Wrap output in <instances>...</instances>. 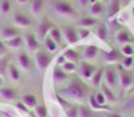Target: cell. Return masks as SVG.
<instances>
[{
    "instance_id": "6da1fadb",
    "label": "cell",
    "mask_w": 134,
    "mask_h": 117,
    "mask_svg": "<svg viewBox=\"0 0 134 117\" xmlns=\"http://www.w3.org/2000/svg\"><path fill=\"white\" fill-rule=\"evenodd\" d=\"M59 94L64 100H69V101L85 102L90 93H88V88L86 86L85 82H82L81 79H72L59 90Z\"/></svg>"
},
{
    "instance_id": "7a4b0ae2",
    "label": "cell",
    "mask_w": 134,
    "mask_h": 117,
    "mask_svg": "<svg viewBox=\"0 0 134 117\" xmlns=\"http://www.w3.org/2000/svg\"><path fill=\"white\" fill-rule=\"evenodd\" d=\"M52 9L55 11V14H58L59 16L63 18H74L76 15L75 8L66 0H52Z\"/></svg>"
},
{
    "instance_id": "3957f363",
    "label": "cell",
    "mask_w": 134,
    "mask_h": 117,
    "mask_svg": "<svg viewBox=\"0 0 134 117\" xmlns=\"http://www.w3.org/2000/svg\"><path fill=\"white\" fill-rule=\"evenodd\" d=\"M118 82H119V86L122 89V91H126L129 90L133 84H134V75L133 73H130L129 70H125L122 66H119V73H118Z\"/></svg>"
},
{
    "instance_id": "277c9868",
    "label": "cell",
    "mask_w": 134,
    "mask_h": 117,
    "mask_svg": "<svg viewBox=\"0 0 134 117\" xmlns=\"http://www.w3.org/2000/svg\"><path fill=\"white\" fill-rule=\"evenodd\" d=\"M50 63H51V55H50L48 51L39 50V51L35 53V65H36V69L40 73L46 72L50 66Z\"/></svg>"
},
{
    "instance_id": "5b68a950",
    "label": "cell",
    "mask_w": 134,
    "mask_h": 117,
    "mask_svg": "<svg viewBox=\"0 0 134 117\" xmlns=\"http://www.w3.org/2000/svg\"><path fill=\"white\" fill-rule=\"evenodd\" d=\"M103 79H105V84L109 88H111V89L117 88V85H118V72H117V69L113 67V66H107L105 69Z\"/></svg>"
},
{
    "instance_id": "8992f818",
    "label": "cell",
    "mask_w": 134,
    "mask_h": 117,
    "mask_svg": "<svg viewBox=\"0 0 134 117\" xmlns=\"http://www.w3.org/2000/svg\"><path fill=\"white\" fill-rule=\"evenodd\" d=\"M97 70H98V67L90 62H87V61L79 62V74L83 79H91Z\"/></svg>"
},
{
    "instance_id": "52a82bcc",
    "label": "cell",
    "mask_w": 134,
    "mask_h": 117,
    "mask_svg": "<svg viewBox=\"0 0 134 117\" xmlns=\"http://www.w3.org/2000/svg\"><path fill=\"white\" fill-rule=\"evenodd\" d=\"M23 40H24V44H26V49L28 53H36L39 51V47H40V43L36 38V35L35 34H26L24 37H23Z\"/></svg>"
},
{
    "instance_id": "ba28073f",
    "label": "cell",
    "mask_w": 134,
    "mask_h": 117,
    "mask_svg": "<svg viewBox=\"0 0 134 117\" xmlns=\"http://www.w3.org/2000/svg\"><path fill=\"white\" fill-rule=\"evenodd\" d=\"M62 35H63L66 43H69V44H75V43H78V42L81 40L79 39V35H78V30H75L71 26L64 27L63 31H62Z\"/></svg>"
},
{
    "instance_id": "9c48e42d",
    "label": "cell",
    "mask_w": 134,
    "mask_h": 117,
    "mask_svg": "<svg viewBox=\"0 0 134 117\" xmlns=\"http://www.w3.org/2000/svg\"><path fill=\"white\" fill-rule=\"evenodd\" d=\"M52 27H54L52 22L50 19H47V18H43V20L39 23V26H38V38L44 40L48 37V34L52 30Z\"/></svg>"
},
{
    "instance_id": "30bf717a",
    "label": "cell",
    "mask_w": 134,
    "mask_h": 117,
    "mask_svg": "<svg viewBox=\"0 0 134 117\" xmlns=\"http://www.w3.org/2000/svg\"><path fill=\"white\" fill-rule=\"evenodd\" d=\"M19 37V31L15 28V27H11V26H5L3 27L2 30H0V39H2L4 43L11 40V39H14Z\"/></svg>"
},
{
    "instance_id": "8fae6325",
    "label": "cell",
    "mask_w": 134,
    "mask_h": 117,
    "mask_svg": "<svg viewBox=\"0 0 134 117\" xmlns=\"http://www.w3.org/2000/svg\"><path fill=\"white\" fill-rule=\"evenodd\" d=\"M12 22L14 24L19 28H28L31 26V19L24 15V14H20V12H16L14 16H12Z\"/></svg>"
},
{
    "instance_id": "7c38bea8",
    "label": "cell",
    "mask_w": 134,
    "mask_h": 117,
    "mask_svg": "<svg viewBox=\"0 0 134 117\" xmlns=\"http://www.w3.org/2000/svg\"><path fill=\"white\" fill-rule=\"evenodd\" d=\"M122 58H124V55H122L118 50L113 49V50H110L107 53H103V61L109 65L111 63H118L122 61Z\"/></svg>"
},
{
    "instance_id": "4fadbf2b",
    "label": "cell",
    "mask_w": 134,
    "mask_h": 117,
    "mask_svg": "<svg viewBox=\"0 0 134 117\" xmlns=\"http://www.w3.org/2000/svg\"><path fill=\"white\" fill-rule=\"evenodd\" d=\"M0 97H2L4 101H15L18 97V91L14 88H8V86H3L0 88Z\"/></svg>"
},
{
    "instance_id": "5bb4252c",
    "label": "cell",
    "mask_w": 134,
    "mask_h": 117,
    "mask_svg": "<svg viewBox=\"0 0 134 117\" xmlns=\"http://www.w3.org/2000/svg\"><path fill=\"white\" fill-rule=\"evenodd\" d=\"M133 37H131V34L127 31V30H119L117 34H115V42L121 46H124V44H127L130 42H133Z\"/></svg>"
},
{
    "instance_id": "9a60e30c",
    "label": "cell",
    "mask_w": 134,
    "mask_h": 117,
    "mask_svg": "<svg viewBox=\"0 0 134 117\" xmlns=\"http://www.w3.org/2000/svg\"><path fill=\"white\" fill-rule=\"evenodd\" d=\"M18 65H19V69L24 70V72H28L31 69V59L27 53L21 51L19 55H18Z\"/></svg>"
},
{
    "instance_id": "2e32d148",
    "label": "cell",
    "mask_w": 134,
    "mask_h": 117,
    "mask_svg": "<svg viewBox=\"0 0 134 117\" xmlns=\"http://www.w3.org/2000/svg\"><path fill=\"white\" fill-rule=\"evenodd\" d=\"M78 26H79V28H87V30H90V28L98 26V20L95 18H93V16H85V18H81L79 19Z\"/></svg>"
},
{
    "instance_id": "e0dca14e",
    "label": "cell",
    "mask_w": 134,
    "mask_h": 117,
    "mask_svg": "<svg viewBox=\"0 0 134 117\" xmlns=\"http://www.w3.org/2000/svg\"><path fill=\"white\" fill-rule=\"evenodd\" d=\"M99 53V49L94 44H90V46H86L83 49V57L86 61H91V59H95L97 55Z\"/></svg>"
},
{
    "instance_id": "ac0fdd59",
    "label": "cell",
    "mask_w": 134,
    "mask_h": 117,
    "mask_svg": "<svg viewBox=\"0 0 134 117\" xmlns=\"http://www.w3.org/2000/svg\"><path fill=\"white\" fill-rule=\"evenodd\" d=\"M54 81H55V84H63L67 81V78H69V75H67L66 72H63V69L60 66H57L54 69Z\"/></svg>"
},
{
    "instance_id": "d6986e66",
    "label": "cell",
    "mask_w": 134,
    "mask_h": 117,
    "mask_svg": "<svg viewBox=\"0 0 134 117\" xmlns=\"http://www.w3.org/2000/svg\"><path fill=\"white\" fill-rule=\"evenodd\" d=\"M63 57L66 58V61L67 62H72V63H79L81 62V55L79 53H78L76 50L74 49H69V50H66Z\"/></svg>"
},
{
    "instance_id": "ffe728a7",
    "label": "cell",
    "mask_w": 134,
    "mask_h": 117,
    "mask_svg": "<svg viewBox=\"0 0 134 117\" xmlns=\"http://www.w3.org/2000/svg\"><path fill=\"white\" fill-rule=\"evenodd\" d=\"M7 74L9 75V78H11V81H12V82H19L20 78H21L20 69H19L16 65H14V63H9V66H8V73H7Z\"/></svg>"
},
{
    "instance_id": "44dd1931",
    "label": "cell",
    "mask_w": 134,
    "mask_h": 117,
    "mask_svg": "<svg viewBox=\"0 0 134 117\" xmlns=\"http://www.w3.org/2000/svg\"><path fill=\"white\" fill-rule=\"evenodd\" d=\"M43 7H44V0H32L30 6V11L34 16H38L42 14Z\"/></svg>"
},
{
    "instance_id": "7402d4cb",
    "label": "cell",
    "mask_w": 134,
    "mask_h": 117,
    "mask_svg": "<svg viewBox=\"0 0 134 117\" xmlns=\"http://www.w3.org/2000/svg\"><path fill=\"white\" fill-rule=\"evenodd\" d=\"M21 102H23L28 109H35L38 105V97L35 94H24L21 97Z\"/></svg>"
},
{
    "instance_id": "603a6c76",
    "label": "cell",
    "mask_w": 134,
    "mask_h": 117,
    "mask_svg": "<svg viewBox=\"0 0 134 117\" xmlns=\"http://www.w3.org/2000/svg\"><path fill=\"white\" fill-rule=\"evenodd\" d=\"M100 91H102L103 96L106 97V101H109V102H115V101H117V97H115V94H114L113 89L109 88L105 82L100 85Z\"/></svg>"
},
{
    "instance_id": "cb8c5ba5",
    "label": "cell",
    "mask_w": 134,
    "mask_h": 117,
    "mask_svg": "<svg viewBox=\"0 0 134 117\" xmlns=\"http://www.w3.org/2000/svg\"><path fill=\"white\" fill-rule=\"evenodd\" d=\"M103 74H105V69L103 67L98 69L97 72H95V74L90 79L91 81V85L94 88H100V85H102V79H103Z\"/></svg>"
},
{
    "instance_id": "d4e9b609",
    "label": "cell",
    "mask_w": 134,
    "mask_h": 117,
    "mask_svg": "<svg viewBox=\"0 0 134 117\" xmlns=\"http://www.w3.org/2000/svg\"><path fill=\"white\" fill-rule=\"evenodd\" d=\"M103 12H105V6H103V3H102V2H97V3L91 4L90 14H91V16H93V18H98V16L102 15Z\"/></svg>"
},
{
    "instance_id": "484cf974",
    "label": "cell",
    "mask_w": 134,
    "mask_h": 117,
    "mask_svg": "<svg viewBox=\"0 0 134 117\" xmlns=\"http://www.w3.org/2000/svg\"><path fill=\"white\" fill-rule=\"evenodd\" d=\"M121 2L122 0H110V6H109V12L107 16L113 18L118 14V11L121 9Z\"/></svg>"
},
{
    "instance_id": "4316f807",
    "label": "cell",
    "mask_w": 134,
    "mask_h": 117,
    "mask_svg": "<svg viewBox=\"0 0 134 117\" xmlns=\"http://www.w3.org/2000/svg\"><path fill=\"white\" fill-rule=\"evenodd\" d=\"M5 43H7V47L8 49H11V50H19L21 46L24 44V40H23V37H20V35H19V37L11 39V40H8Z\"/></svg>"
},
{
    "instance_id": "83f0119b",
    "label": "cell",
    "mask_w": 134,
    "mask_h": 117,
    "mask_svg": "<svg viewBox=\"0 0 134 117\" xmlns=\"http://www.w3.org/2000/svg\"><path fill=\"white\" fill-rule=\"evenodd\" d=\"M95 34L97 37L100 39V40H107V37H109V32H107V27L106 24H98L97 26V30H95Z\"/></svg>"
},
{
    "instance_id": "f1b7e54d",
    "label": "cell",
    "mask_w": 134,
    "mask_h": 117,
    "mask_svg": "<svg viewBox=\"0 0 134 117\" xmlns=\"http://www.w3.org/2000/svg\"><path fill=\"white\" fill-rule=\"evenodd\" d=\"M48 37H50L55 43L58 44V43H60V42H62L63 35H62V31H60L58 27H55V26H54V27H52V30H51V31H50V34H48Z\"/></svg>"
},
{
    "instance_id": "f546056e",
    "label": "cell",
    "mask_w": 134,
    "mask_h": 117,
    "mask_svg": "<svg viewBox=\"0 0 134 117\" xmlns=\"http://www.w3.org/2000/svg\"><path fill=\"white\" fill-rule=\"evenodd\" d=\"M87 101H88V105H90V108H91L93 110L109 109L107 106H100V105L97 102V100H95V94H88V97H87Z\"/></svg>"
},
{
    "instance_id": "4dcf8cb0",
    "label": "cell",
    "mask_w": 134,
    "mask_h": 117,
    "mask_svg": "<svg viewBox=\"0 0 134 117\" xmlns=\"http://www.w3.org/2000/svg\"><path fill=\"white\" fill-rule=\"evenodd\" d=\"M8 66H9V59H8V57L4 55L0 58V75H5L8 73Z\"/></svg>"
},
{
    "instance_id": "1f68e13d",
    "label": "cell",
    "mask_w": 134,
    "mask_h": 117,
    "mask_svg": "<svg viewBox=\"0 0 134 117\" xmlns=\"http://www.w3.org/2000/svg\"><path fill=\"white\" fill-rule=\"evenodd\" d=\"M79 117H95V114H94V110L90 106L81 105L79 106Z\"/></svg>"
},
{
    "instance_id": "d6a6232c",
    "label": "cell",
    "mask_w": 134,
    "mask_h": 117,
    "mask_svg": "<svg viewBox=\"0 0 134 117\" xmlns=\"http://www.w3.org/2000/svg\"><path fill=\"white\" fill-rule=\"evenodd\" d=\"M66 114L67 117H79V106H76V105H67Z\"/></svg>"
},
{
    "instance_id": "836d02e7",
    "label": "cell",
    "mask_w": 134,
    "mask_h": 117,
    "mask_svg": "<svg viewBox=\"0 0 134 117\" xmlns=\"http://www.w3.org/2000/svg\"><path fill=\"white\" fill-rule=\"evenodd\" d=\"M44 47H46V50L48 53H55V51H57V49H58V44L55 43L50 37H47L46 39H44Z\"/></svg>"
},
{
    "instance_id": "e575fe53",
    "label": "cell",
    "mask_w": 134,
    "mask_h": 117,
    "mask_svg": "<svg viewBox=\"0 0 134 117\" xmlns=\"http://www.w3.org/2000/svg\"><path fill=\"white\" fill-rule=\"evenodd\" d=\"M11 11V2L9 0H0V15H7Z\"/></svg>"
},
{
    "instance_id": "d590c367",
    "label": "cell",
    "mask_w": 134,
    "mask_h": 117,
    "mask_svg": "<svg viewBox=\"0 0 134 117\" xmlns=\"http://www.w3.org/2000/svg\"><path fill=\"white\" fill-rule=\"evenodd\" d=\"M121 54L124 55V57H133L134 55V47H133L130 43L124 44L121 47Z\"/></svg>"
},
{
    "instance_id": "8d00e7d4",
    "label": "cell",
    "mask_w": 134,
    "mask_h": 117,
    "mask_svg": "<svg viewBox=\"0 0 134 117\" xmlns=\"http://www.w3.org/2000/svg\"><path fill=\"white\" fill-rule=\"evenodd\" d=\"M121 63H122V67H124L125 70H129L134 66V58L133 57H124Z\"/></svg>"
},
{
    "instance_id": "74e56055",
    "label": "cell",
    "mask_w": 134,
    "mask_h": 117,
    "mask_svg": "<svg viewBox=\"0 0 134 117\" xmlns=\"http://www.w3.org/2000/svg\"><path fill=\"white\" fill-rule=\"evenodd\" d=\"M35 114L36 117H47L48 116V112H47V108L44 105H36L35 106Z\"/></svg>"
},
{
    "instance_id": "f35d334b",
    "label": "cell",
    "mask_w": 134,
    "mask_h": 117,
    "mask_svg": "<svg viewBox=\"0 0 134 117\" xmlns=\"http://www.w3.org/2000/svg\"><path fill=\"white\" fill-rule=\"evenodd\" d=\"M60 67L63 69V72H66L67 74L75 73V72H76V63H72V62H66V63L62 65Z\"/></svg>"
},
{
    "instance_id": "ab89813d",
    "label": "cell",
    "mask_w": 134,
    "mask_h": 117,
    "mask_svg": "<svg viewBox=\"0 0 134 117\" xmlns=\"http://www.w3.org/2000/svg\"><path fill=\"white\" fill-rule=\"evenodd\" d=\"M95 100H97V102L100 105V106H105V104L107 102V101H106V97L103 96V93L100 91V90H99L98 93H95Z\"/></svg>"
},
{
    "instance_id": "60d3db41",
    "label": "cell",
    "mask_w": 134,
    "mask_h": 117,
    "mask_svg": "<svg viewBox=\"0 0 134 117\" xmlns=\"http://www.w3.org/2000/svg\"><path fill=\"white\" fill-rule=\"evenodd\" d=\"M78 35H79V39H85L90 35V30L87 28H79L78 30Z\"/></svg>"
},
{
    "instance_id": "b9f144b4",
    "label": "cell",
    "mask_w": 134,
    "mask_h": 117,
    "mask_svg": "<svg viewBox=\"0 0 134 117\" xmlns=\"http://www.w3.org/2000/svg\"><path fill=\"white\" fill-rule=\"evenodd\" d=\"M16 108H18V109H20L21 112H24V113H28V110H30V109H28V108H27V106H26V105H24L23 102H21V101H18V102H16Z\"/></svg>"
},
{
    "instance_id": "7bdbcfd3",
    "label": "cell",
    "mask_w": 134,
    "mask_h": 117,
    "mask_svg": "<svg viewBox=\"0 0 134 117\" xmlns=\"http://www.w3.org/2000/svg\"><path fill=\"white\" fill-rule=\"evenodd\" d=\"M4 55H5V44L2 39H0V58L4 57Z\"/></svg>"
},
{
    "instance_id": "ee69618b",
    "label": "cell",
    "mask_w": 134,
    "mask_h": 117,
    "mask_svg": "<svg viewBox=\"0 0 134 117\" xmlns=\"http://www.w3.org/2000/svg\"><path fill=\"white\" fill-rule=\"evenodd\" d=\"M66 62H67V61H66V58H64L63 55H60V57L58 58V65H59V66H62V65H64Z\"/></svg>"
},
{
    "instance_id": "f6af8a7d",
    "label": "cell",
    "mask_w": 134,
    "mask_h": 117,
    "mask_svg": "<svg viewBox=\"0 0 134 117\" xmlns=\"http://www.w3.org/2000/svg\"><path fill=\"white\" fill-rule=\"evenodd\" d=\"M30 2V0H16V3L18 4H20V6H23V4H27Z\"/></svg>"
},
{
    "instance_id": "bcb514c9",
    "label": "cell",
    "mask_w": 134,
    "mask_h": 117,
    "mask_svg": "<svg viewBox=\"0 0 134 117\" xmlns=\"http://www.w3.org/2000/svg\"><path fill=\"white\" fill-rule=\"evenodd\" d=\"M78 3L81 6H86V4H88V0H78Z\"/></svg>"
},
{
    "instance_id": "7dc6e473",
    "label": "cell",
    "mask_w": 134,
    "mask_h": 117,
    "mask_svg": "<svg viewBox=\"0 0 134 117\" xmlns=\"http://www.w3.org/2000/svg\"><path fill=\"white\" fill-rule=\"evenodd\" d=\"M107 117H122V116L118 113H110V114H107Z\"/></svg>"
},
{
    "instance_id": "c3c4849f",
    "label": "cell",
    "mask_w": 134,
    "mask_h": 117,
    "mask_svg": "<svg viewBox=\"0 0 134 117\" xmlns=\"http://www.w3.org/2000/svg\"><path fill=\"white\" fill-rule=\"evenodd\" d=\"M3 85H4V78L0 75V88H3Z\"/></svg>"
},
{
    "instance_id": "681fc988",
    "label": "cell",
    "mask_w": 134,
    "mask_h": 117,
    "mask_svg": "<svg viewBox=\"0 0 134 117\" xmlns=\"http://www.w3.org/2000/svg\"><path fill=\"white\" fill-rule=\"evenodd\" d=\"M98 2V0H88V3H90V4H94V3H97Z\"/></svg>"
},
{
    "instance_id": "f907efd6",
    "label": "cell",
    "mask_w": 134,
    "mask_h": 117,
    "mask_svg": "<svg viewBox=\"0 0 134 117\" xmlns=\"http://www.w3.org/2000/svg\"><path fill=\"white\" fill-rule=\"evenodd\" d=\"M130 2H131V0H125V3H126V4H127V3H130Z\"/></svg>"
},
{
    "instance_id": "816d5d0a",
    "label": "cell",
    "mask_w": 134,
    "mask_h": 117,
    "mask_svg": "<svg viewBox=\"0 0 134 117\" xmlns=\"http://www.w3.org/2000/svg\"><path fill=\"white\" fill-rule=\"evenodd\" d=\"M131 89H133V91H134V84H133V88H131Z\"/></svg>"
},
{
    "instance_id": "f5cc1de1",
    "label": "cell",
    "mask_w": 134,
    "mask_h": 117,
    "mask_svg": "<svg viewBox=\"0 0 134 117\" xmlns=\"http://www.w3.org/2000/svg\"><path fill=\"white\" fill-rule=\"evenodd\" d=\"M102 2H106V0H102Z\"/></svg>"
},
{
    "instance_id": "db71d44e",
    "label": "cell",
    "mask_w": 134,
    "mask_h": 117,
    "mask_svg": "<svg viewBox=\"0 0 134 117\" xmlns=\"http://www.w3.org/2000/svg\"><path fill=\"white\" fill-rule=\"evenodd\" d=\"M133 69H134V66H133Z\"/></svg>"
}]
</instances>
